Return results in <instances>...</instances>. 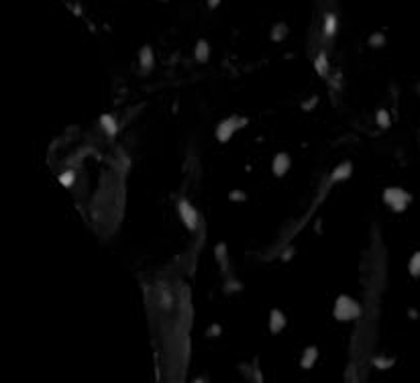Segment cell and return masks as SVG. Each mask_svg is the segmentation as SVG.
Returning a JSON list of instances; mask_svg holds the SVG:
<instances>
[{
  "label": "cell",
  "mask_w": 420,
  "mask_h": 383,
  "mask_svg": "<svg viewBox=\"0 0 420 383\" xmlns=\"http://www.w3.org/2000/svg\"><path fill=\"white\" fill-rule=\"evenodd\" d=\"M361 314V306H359L357 300H353L351 296H339L333 308V316L337 318L339 322H351L355 318H359Z\"/></svg>",
  "instance_id": "1"
},
{
  "label": "cell",
  "mask_w": 420,
  "mask_h": 383,
  "mask_svg": "<svg viewBox=\"0 0 420 383\" xmlns=\"http://www.w3.org/2000/svg\"><path fill=\"white\" fill-rule=\"evenodd\" d=\"M243 124H247V118H241V116H229V118H225L223 122H219L217 131H215L217 141H219V143H229L231 137H233L239 129H243Z\"/></svg>",
  "instance_id": "2"
},
{
  "label": "cell",
  "mask_w": 420,
  "mask_h": 383,
  "mask_svg": "<svg viewBox=\"0 0 420 383\" xmlns=\"http://www.w3.org/2000/svg\"><path fill=\"white\" fill-rule=\"evenodd\" d=\"M383 200H385V204L392 208V210H396V212H402V210H406L408 208V204L412 202V196L408 194L406 189H400V187H389V189H385L383 192Z\"/></svg>",
  "instance_id": "3"
},
{
  "label": "cell",
  "mask_w": 420,
  "mask_h": 383,
  "mask_svg": "<svg viewBox=\"0 0 420 383\" xmlns=\"http://www.w3.org/2000/svg\"><path fill=\"white\" fill-rule=\"evenodd\" d=\"M177 214H179V218H182V222L186 225V229H190V231H196L198 229L200 216H198V210L194 208V204L190 200L182 198V200L177 202Z\"/></svg>",
  "instance_id": "4"
},
{
  "label": "cell",
  "mask_w": 420,
  "mask_h": 383,
  "mask_svg": "<svg viewBox=\"0 0 420 383\" xmlns=\"http://www.w3.org/2000/svg\"><path fill=\"white\" fill-rule=\"evenodd\" d=\"M290 165H292L290 155L288 153H278L274 157V161H272V171H274L276 177H284L290 171Z\"/></svg>",
  "instance_id": "5"
},
{
  "label": "cell",
  "mask_w": 420,
  "mask_h": 383,
  "mask_svg": "<svg viewBox=\"0 0 420 383\" xmlns=\"http://www.w3.org/2000/svg\"><path fill=\"white\" fill-rule=\"evenodd\" d=\"M286 326H288V318L284 316L282 310L274 308L272 312H269V330H272V334H280Z\"/></svg>",
  "instance_id": "6"
},
{
  "label": "cell",
  "mask_w": 420,
  "mask_h": 383,
  "mask_svg": "<svg viewBox=\"0 0 420 383\" xmlns=\"http://www.w3.org/2000/svg\"><path fill=\"white\" fill-rule=\"evenodd\" d=\"M139 61H141L143 72H149V70L155 66V55H153L151 45H143V47H141V51H139Z\"/></svg>",
  "instance_id": "7"
},
{
  "label": "cell",
  "mask_w": 420,
  "mask_h": 383,
  "mask_svg": "<svg viewBox=\"0 0 420 383\" xmlns=\"http://www.w3.org/2000/svg\"><path fill=\"white\" fill-rule=\"evenodd\" d=\"M316 361H318V348L316 346H308L302 353V359H300V367H302L304 371H310Z\"/></svg>",
  "instance_id": "8"
},
{
  "label": "cell",
  "mask_w": 420,
  "mask_h": 383,
  "mask_svg": "<svg viewBox=\"0 0 420 383\" xmlns=\"http://www.w3.org/2000/svg\"><path fill=\"white\" fill-rule=\"evenodd\" d=\"M339 29V19L335 13H326L324 15V23H322V33L324 37H333Z\"/></svg>",
  "instance_id": "9"
},
{
  "label": "cell",
  "mask_w": 420,
  "mask_h": 383,
  "mask_svg": "<svg viewBox=\"0 0 420 383\" xmlns=\"http://www.w3.org/2000/svg\"><path fill=\"white\" fill-rule=\"evenodd\" d=\"M194 57H196V61H200V63L208 61V57H210V45H208V41H206V39H200V41L196 43Z\"/></svg>",
  "instance_id": "10"
},
{
  "label": "cell",
  "mask_w": 420,
  "mask_h": 383,
  "mask_svg": "<svg viewBox=\"0 0 420 383\" xmlns=\"http://www.w3.org/2000/svg\"><path fill=\"white\" fill-rule=\"evenodd\" d=\"M314 70H316V74L322 76V78L328 76V57H326L324 51H320V53L316 55V59H314Z\"/></svg>",
  "instance_id": "11"
},
{
  "label": "cell",
  "mask_w": 420,
  "mask_h": 383,
  "mask_svg": "<svg viewBox=\"0 0 420 383\" xmlns=\"http://www.w3.org/2000/svg\"><path fill=\"white\" fill-rule=\"evenodd\" d=\"M100 124H102V129L106 131V135H110V137L116 135L118 126H116V120H114L110 114H102V116H100Z\"/></svg>",
  "instance_id": "12"
},
{
  "label": "cell",
  "mask_w": 420,
  "mask_h": 383,
  "mask_svg": "<svg viewBox=\"0 0 420 383\" xmlns=\"http://www.w3.org/2000/svg\"><path fill=\"white\" fill-rule=\"evenodd\" d=\"M288 25H284V23H278V25H274L272 27V39L274 41H282L286 35H288Z\"/></svg>",
  "instance_id": "13"
},
{
  "label": "cell",
  "mask_w": 420,
  "mask_h": 383,
  "mask_svg": "<svg viewBox=\"0 0 420 383\" xmlns=\"http://www.w3.org/2000/svg\"><path fill=\"white\" fill-rule=\"evenodd\" d=\"M351 175V163H343L341 167H337L333 171V181H341V179H347Z\"/></svg>",
  "instance_id": "14"
},
{
  "label": "cell",
  "mask_w": 420,
  "mask_h": 383,
  "mask_svg": "<svg viewBox=\"0 0 420 383\" xmlns=\"http://www.w3.org/2000/svg\"><path fill=\"white\" fill-rule=\"evenodd\" d=\"M408 271H410L414 277L420 275V253H414V255H412V259H410V263H408Z\"/></svg>",
  "instance_id": "15"
},
{
  "label": "cell",
  "mask_w": 420,
  "mask_h": 383,
  "mask_svg": "<svg viewBox=\"0 0 420 383\" xmlns=\"http://www.w3.org/2000/svg\"><path fill=\"white\" fill-rule=\"evenodd\" d=\"M369 45L371 47H383L385 45V35L383 33H373L369 37Z\"/></svg>",
  "instance_id": "16"
},
{
  "label": "cell",
  "mask_w": 420,
  "mask_h": 383,
  "mask_svg": "<svg viewBox=\"0 0 420 383\" xmlns=\"http://www.w3.org/2000/svg\"><path fill=\"white\" fill-rule=\"evenodd\" d=\"M377 124L381 126V129L389 126V116H387V110H379V112H377Z\"/></svg>",
  "instance_id": "17"
},
{
  "label": "cell",
  "mask_w": 420,
  "mask_h": 383,
  "mask_svg": "<svg viewBox=\"0 0 420 383\" xmlns=\"http://www.w3.org/2000/svg\"><path fill=\"white\" fill-rule=\"evenodd\" d=\"M231 200H245V194H239V192H233V194L229 196Z\"/></svg>",
  "instance_id": "18"
},
{
  "label": "cell",
  "mask_w": 420,
  "mask_h": 383,
  "mask_svg": "<svg viewBox=\"0 0 420 383\" xmlns=\"http://www.w3.org/2000/svg\"><path fill=\"white\" fill-rule=\"evenodd\" d=\"M219 3H221V0H208V7H210V9H217Z\"/></svg>",
  "instance_id": "19"
},
{
  "label": "cell",
  "mask_w": 420,
  "mask_h": 383,
  "mask_svg": "<svg viewBox=\"0 0 420 383\" xmlns=\"http://www.w3.org/2000/svg\"><path fill=\"white\" fill-rule=\"evenodd\" d=\"M196 383H204V379H198V381H196Z\"/></svg>",
  "instance_id": "20"
},
{
  "label": "cell",
  "mask_w": 420,
  "mask_h": 383,
  "mask_svg": "<svg viewBox=\"0 0 420 383\" xmlns=\"http://www.w3.org/2000/svg\"><path fill=\"white\" fill-rule=\"evenodd\" d=\"M163 3H167V0H163Z\"/></svg>",
  "instance_id": "21"
}]
</instances>
